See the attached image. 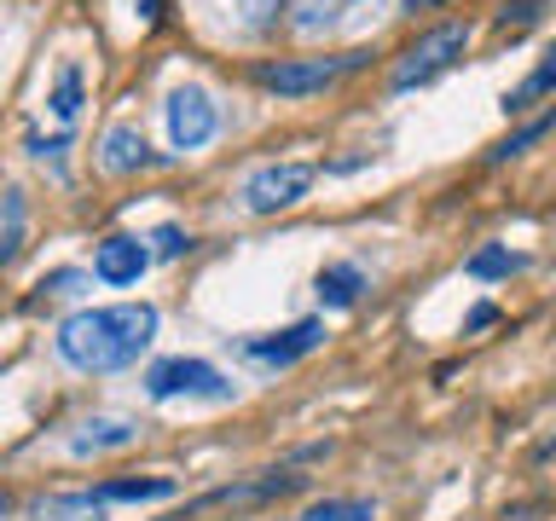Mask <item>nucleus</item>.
Returning <instances> with one entry per match:
<instances>
[{"label": "nucleus", "mask_w": 556, "mask_h": 521, "mask_svg": "<svg viewBox=\"0 0 556 521\" xmlns=\"http://www.w3.org/2000/svg\"><path fill=\"white\" fill-rule=\"evenodd\" d=\"M156 307L151 302H116V307H81L59 325V359L87 377H111L146 359L156 342Z\"/></svg>", "instance_id": "nucleus-1"}, {"label": "nucleus", "mask_w": 556, "mask_h": 521, "mask_svg": "<svg viewBox=\"0 0 556 521\" xmlns=\"http://www.w3.org/2000/svg\"><path fill=\"white\" fill-rule=\"evenodd\" d=\"M365 64H371V52L354 47V52H337V59H261L250 76H255V87H267L278 99H307V93L337 87L342 76H354Z\"/></svg>", "instance_id": "nucleus-2"}, {"label": "nucleus", "mask_w": 556, "mask_h": 521, "mask_svg": "<svg viewBox=\"0 0 556 521\" xmlns=\"http://www.w3.org/2000/svg\"><path fill=\"white\" fill-rule=\"evenodd\" d=\"M146 394L151 399H208V406H232V382H226V371H215L208 359H156L146 365Z\"/></svg>", "instance_id": "nucleus-3"}, {"label": "nucleus", "mask_w": 556, "mask_h": 521, "mask_svg": "<svg viewBox=\"0 0 556 521\" xmlns=\"http://www.w3.org/2000/svg\"><path fill=\"white\" fill-rule=\"evenodd\" d=\"M464 47H469V24H441V29L417 35V41H412V47L394 59V76H389V87H394V93L429 87L434 76H446V69L464 59Z\"/></svg>", "instance_id": "nucleus-4"}, {"label": "nucleus", "mask_w": 556, "mask_h": 521, "mask_svg": "<svg viewBox=\"0 0 556 521\" xmlns=\"http://www.w3.org/2000/svg\"><path fill=\"white\" fill-rule=\"evenodd\" d=\"M163 122H168V145L174 151H203L220 128V111H215V99H208V87L180 81L163 104Z\"/></svg>", "instance_id": "nucleus-5"}, {"label": "nucleus", "mask_w": 556, "mask_h": 521, "mask_svg": "<svg viewBox=\"0 0 556 521\" xmlns=\"http://www.w3.org/2000/svg\"><path fill=\"white\" fill-rule=\"evenodd\" d=\"M319 180L313 163H267L243 180V208L250 215H278V208H295L307 198V186Z\"/></svg>", "instance_id": "nucleus-6"}, {"label": "nucleus", "mask_w": 556, "mask_h": 521, "mask_svg": "<svg viewBox=\"0 0 556 521\" xmlns=\"http://www.w3.org/2000/svg\"><path fill=\"white\" fill-rule=\"evenodd\" d=\"M325 347V319H295L290 330H273V336H250L243 342V359L267 365V371H290L295 359L319 354Z\"/></svg>", "instance_id": "nucleus-7"}, {"label": "nucleus", "mask_w": 556, "mask_h": 521, "mask_svg": "<svg viewBox=\"0 0 556 521\" xmlns=\"http://www.w3.org/2000/svg\"><path fill=\"white\" fill-rule=\"evenodd\" d=\"M146 267H151V250L139 238H128V232H111L93 250V278H99V284H116V290L139 284V272H146Z\"/></svg>", "instance_id": "nucleus-8"}, {"label": "nucleus", "mask_w": 556, "mask_h": 521, "mask_svg": "<svg viewBox=\"0 0 556 521\" xmlns=\"http://www.w3.org/2000/svg\"><path fill=\"white\" fill-rule=\"evenodd\" d=\"M139 441V423H128V417H87V423L70 429V452L76 458H99V452H122Z\"/></svg>", "instance_id": "nucleus-9"}, {"label": "nucleus", "mask_w": 556, "mask_h": 521, "mask_svg": "<svg viewBox=\"0 0 556 521\" xmlns=\"http://www.w3.org/2000/svg\"><path fill=\"white\" fill-rule=\"evenodd\" d=\"M99 163H104V174H139V168H156V163H163V151H151L139 128L116 122V128L104 134V145H99Z\"/></svg>", "instance_id": "nucleus-10"}, {"label": "nucleus", "mask_w": 556, "mask_h": 521, "mask_svg": "<svg viewBox=\"0 0 556 521\" xmlns=\"http://www.w3.org/2000/svg\"><path fill=\"white\" fill-rule=\"evenodd\" d=\"M313 295H319L325 313L359 307V295H365V267H359V260H325L319 278H313Z\"/></svg>", "instance_id": "nucleus-11"}, {"label": "nucleus", "mask_w": 556, "mask_h": 521, "mask_svg": "<svg viewBox=\"0 0 556 521\" xmlns=\"http://www.w3.org/2000/svg\"><path fill=\"white\" fill-rule=\"evenodd\" d=\"M99 504H156V498H174L180 493V481L174 475H128V481H99L87 486Z\"/></svg>", "instance_id": "nucleus-12"}, {"label": "nucleus", "mask_w": 556, "mask_h": 521, "mask_svg": "<svg viewBox=\"0 0 556 521\" xmlns=\"http://www.w3.org/2000/svg\"><path fill=\"white\" fill-rule=\"evenodd\" d=\"M551 93H556V41L545 47V59H539V64H533L528 76H521L498 104H504V116H521V111H533V104H539V99H551Z\"/></svg>", "instance_id": "nucleus-13"}, {"label": "nucleus", "mask_w": 556, "mask_h": 521, "mask_svg": "<svg viewBox=\"0 0 556 521\" xmlns=\"http://www.w3.org/2000/svg\"><path fill=\"white\" fill-rule=\"evenodd\" d=\"M528 267V255L510 250V243H481L476 255H464V278H476V284H498V278H510Z\"/></svg>", "instance_id": "nucleus-14"}, {"label": "nucleus", "mask_w": 556, "mask_h": 521, "mask_svg": "<svg viewBox=\"0 0 556 521\" xmlns=\"http://www.w3.org/2000/svg\"><path fill=\"white\" fill-rule=\"evenodd\" d=\"M47 111L59 116L64 128L81 116V64H76V59L59 64V81H52V93H47Z\"/></svg>", "instance_id": "nucleus-15"}, {"label": "nucleus", "mask_w": 556, "mask_h": 521, "mask_svg": "<svg viewBox=\"0 0 556 521\" xmlns=\"http://www.w3.org/2000/svg\"><path fill=\"white\" fill-rule=\"evenodd\" d=\"M556 128V104H551V111L545 116H533V122H521V128L516 134H504L498 139V145H486V163H510V156H521V151H528V145H539V139H545Z\"/></svg>", "instance_id": "nucleus-16"}, {"label": "nucleus", "mask_w": 556, "mask_h": 521, "mask_svg": "<svg viewBox=\"0 0 556 521\" xmlns=\"http://www.w3.org/2000/svg\"><path fill=\"white\" fill-rule=\"evenodd\" d=\"M111 504H99L93 493H59L41 504V521H104Z\"/></svg>", "instance_id": "nucleus-17"}, {"label": "nucleus", "mask_w": 556, "mask_h": 521, "mask_svg": "<svg viewBox=\"0 0 556 521\" xmlns=\"http://www.w3.org/2000/svg\"><path fill=\"white\" fill-rule=\"evenodd\" d=\"M545 7H551V0H504V7L493 12V29L516 41V35H528L539 17H545Z\"/></svg>", "instance_id": "nucleus-18"}, {"label": "nucleus", "mask_w": 556, "mask_h": 521, "mask_svg": "<svg viewBox=\"0 0 556 521\" xmlns=\"http://www.w3.org/2000/svg\"><path fill=\"white\" fill-rule=\"evenodd\" d=\"M290 521H377V504L371 498H325L313 510L290 516Z\"/></svg>", "instance_id": "nucleus-19"}, {"label": "nucleus", "mask_w": 556, "mask_h": 521, "mask_svg": "<svg viewBox=\"0 0 556 521\" xmlns=\"http://www.w3.org/2000/svg\"><path fill=\"white\" fill-rule=\"evenodd\" d=\"M151 243H156L151 255H163V260H174V255H186V250H191V238L180 232V226H156V238H151Z\"/></svg>", "instance_id": "nucleus-20"}, {"label": "nucleus", "mask_w": 556, "mask_h": 521, "mask_svg": "<svg viewBox=\"0 0 556 521\" xmlns=\"http://www.w3.org/2000/svg\"><path fill=\"white\" fill-rule=\"evenodd\" d=\"M486 325H498V307L493 302H476L464 313V336H476V330H486Z\"/></svg>", "instance_id": "nucleus-21"}, {"label": "nucleus", "mask_w": 556, "mask_h": 521, "mask_svg": "<svg viewBox=\"0 0 556 521\" xmlns=\"http://www.w3.org/2000/svg\"><path fill=\"white\" fill-rule=\"evenodd\" d=\"M290 0H243V12H250V24H273L278 12H285Z\"/></svg>", "instance_id": "nucleus-22"}, {"label": "nucleus", "mask_w": 556, "mask_h": 521, "mask_svg": "<svg viewBox=\"0 0 556 521\" xmlns=\"http://www.w3.org/2000/svg\"><path fill=\"white\" fill-rule=\"evenodd\" d=\"M64 145H70V128H64V134H52V139H41V134H29V151H35V156H59Z\"/></svg>", "instance_id": "nucleus-23"}, {"label": "nucleus", "mask_w": 556, "mask_h": 521, "mask_svg": "<svg viewBox=\"0 0 556 521\" xmlns=\"http://www.w3.org/2000/svg\"><path fill=\"white\" fill-rule=\"evenodd\" d=\"M70 284H81V272H47V278H41L47 295H70Z\"/></svg>", "instance_id": "nucleus-24"}, {"label": "nucleus", "mask_w": 556, "mask_h": 521, "mask_svg": "<svg viewBox=\"0 0 556 521\" xmlns=\"http://www.w3.org/2000/svg\"><path fill=\"white\" fill-rule=\"evenodd\" d=\"M156 7H163V0H134V12L146 17V24H156V17H163V12H156Z\"/></svg>", "instance_id": "nucleus-25"}, {"label": "nucleus", "mask_w": 556, "mask_h": 521, "mask_svg": "<svg viewBox=\"0 0 556 521\" xmlns=\"http://www.w3.org/2000/svg\"><path fill=\"white\" fill-rule=\"evenodd\" d=\"M412 12H429V7H446V0H406Z\"/></svg>", "instance_id": "nucleus-26"}, {"label": "nucleus", "mask_w": 556, "mask_h": 521, "mask_svg": "<svg viewBox=\"0 0 556 521\" xmlns=\"http://www.w3.org/2000/svg\"><path fill=\"white\" fill-rule=\"evenodd\" d=\"M539 458H556V434H551V441H545V446H539Z\"/></svg>", "instance_id": "nucleus-27"}]
</instances>
